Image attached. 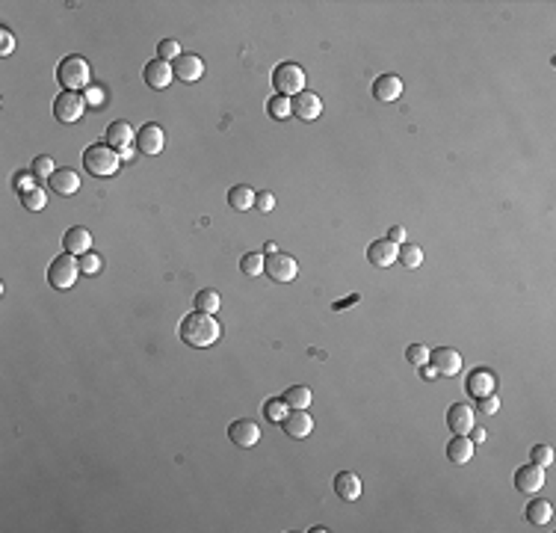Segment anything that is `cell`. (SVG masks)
Here are the masks:
<instances>
[{
    "label": "cell",
    "mask_w": 556,
    "mask_h": 533,
    "mask_svg": "<svg viewBox=\"0 0 556 533\" xmlns=\"http://www.w3.org/2000/svg\"><path fill=\"white\" fill-rule=\"evenodd\" d=\"M178 335H181L183 344L205 349V347H213L219 341V335H222V326H219V320L213 318V314L193 311V314H187V318L181 320Z\"/></svg>",
    "instance_id": "1"
},
{
    "label": "cell",
    "mask_w": 556,
    "mask_h": 533,
    "mask_svg": "<svg viewBox=\"0 0 556 533\" xmlns=\"http://www.w3.org/2000/svg\"><path fill=\"white\" fill-rule=\"evenodd\" d=\"M119 152L110 148L107 142H92L86 152H83V166H86V172L95 175V178H107V175H115L119 172Z\"/></svg>",
    "instance_id": "2"
},
{
    "label": "cell",
    "mask_w": 556,
    "mask_h": 533,
    "mask_svg": "<svg viewBox=\"0 0 556 533\" xmlns=\"http://www.w3.org/2000/svg\"><path fill=\"white\" fill-rule=\"evenodd\" d=\"M57 80L62 83L65 92L89 89V86H92V69H89V62L83 60V57L72 54V57H65V60L57 65Z\"/></svg>",
    "instance_id": "3"
},
{
    "label": "cell",
    "mask_w": 556,
    "mask_h": 533,
    "mask_svg": "<svg viewBox=\"0 0 556 533\" xmlns=\"http://www.w3.org/2000/svg\"><path fill=\"white\" fill-rule=\"evenodd\" d=\"M77 276H80V261L72 252L57 255L54 261H50V266H47V281H50V288H54V291L74 288Z\"/></svg>",
    "instance_id": "4"
},
{
    "label": "cell",
    "mask_w": 556,
    "mask_h": 533,
    "mask_svg": "<svg viewBox=\"0 0 556 533\" xmlns=\"http://www.w3.org/2000/svg\"><path fill=\"white\" fill-rule=\"evenodd\" d=\"M273 86H276V95H299V92H305V72H302V65L281 62L278 69L273 72Z\"/></svg>",
    "instance_id": "5"
},
{
    "label": "cell",
    "mask_w": 556,
    "mask_h": 533,
    "mask_svg": "<svg viewBox=\"0 0 556 533\" xmlns=\"http://www.w3.org/2000/svg\"><path fill=\"white\" fill-rule=\"evenodd\" d=\"M263 273L273 279V281H278V285H288V281L296 279L299 264H296V258L284 255V252H273V255L263 258Z\"/></svg>",
    "instance_id": "6"
},
{
    "label": "cell",
    "mask_w": 556,
    "mask_h": 533,
    "mask_svg": "<svg viewBox=\"0 0 556 533\" xmlns=\"http://www.w3.org/2000/svg\"><path fill=\"white\" fill-rule=\"evenodd\" d=\"M83 110H86V98H83L80 92H65L62 89V95L54 101V116H57V122H62V125L80 122Z\"/></svg>",
    "instance_id": "7"
},
{
    "label": "cell",
    "mask_w": 556,
    "mask_h": 533,
    "mask_svg": "<svg viewBox=\"0 0 556 533\" xmlns=\"http://www.w3.org/2000/svg\"><path fill=\"white\" fill-rule=\"evenodd\" d=\"M429 364L441 374V376H456L462 371V353L453 347H438L429 353Z\"/></svg>",
    "instance_id": "8"
},
{
    "label": "cell",
    "mask_w": 556,
    "mask_h": 533,
    "mask_svg": "<svg viewBox=\"0 0 556 533\" xmlns=\"http://www.w3.org/2000/svg\"><path fill=\"white\" fill-rule=\"evenodd\" d=\"M542 486H545V469H542V465L530 462V465H521V469L515 471V489L518 492L535 495Z\"/></svg>",
    "instance_id": "9"
},
{
    "label": "cell",
    "mask_w": 556,
    "mask_h": 533,
    "mask_svg": "<svg viewBox=\"0 0 556 533\" xmlns=\"http://www.w3.org/2000/svg\"><path fill=\"white\" fill-rule=\"evenodd\" d=\"M142 77H145V83H148L151 89H166V86H169V83L175 80V72H172V65L166 62V60L154 57L151 62H145Z\"/></svg>",
    "instance_id": "10"
},
{
    "label": "cell",
    "mask_w": 556,
    "mask_h": 533,
    "mask_svg": "<svg viewBox=\"0 0 556 533\" xmlns=\"http://www.w3.org/2000/svg\"><path fill=\"white\" fill-rule=\"evenodd\" d=\"M163 145H166V133H163L160 125L148 122V125H142L137 130V148H140L142 155H160Z\"/></svg>",
    "instance_id": "11"
},
{
    "label": "cell",
    "mask_w": 556,
    "mask_h": 533,
    "mask_svg": "<svg viewBox=\"0 0 556 533\" xmlns=\"http://www.w3.org/2000/svg\"><path fill=\"white\" fill-rule=\"evenodd\" d=\"M290 104H293V116L302 122H314L323 113V101H319L317 92H299L290 98Z\"/></svg>",
    "instance_id": "12"
},
{
    "label": "cell",
    "mask_w": 556,
    "mask_h": 533,
    "mask_svg": "<svg viewBox=\"0 0 556 533\" xmlns=\"http://www.w3.org/2000/svg\"><path fill=\"white\" fill-rule=\"evenodd\" d=\"M228 439L237 447H255L261 442V427L251 418H240V421H234L228 427Z\"/></svg>",
    "instance_id": "13"
},
{
    "label": "cell",
    "mask_w": 556,
    "mask_h": 533,
    "mask_svg": "<svg viewBox=\"0 0 556 533\" xmlns=\"http://www.w3.org/2000/svg\"><path fill=\"white\" fill-rule=\"evenodd\" d=\"M281 427L290 439H308L314 432V418L308 415V409H290L288 418L281 421Z\"/></svg>",
    "instance_id": "14"
},
{
    "label": "cell",
    "mask_w": 556,
    "mask_h": 533,
    "mask_svg": "<svg viewBox=\"0 0 556 533\" xmlns=\"http://www.w3.org/2000/svg\"><path fill=\"white\" fill-rule=\"evenodd\" d=\"M172 72L183 83H195L201 74H205V62H201V57H195V54H181L172 62Z\"/></svg>",
    "instance_id": "15"
},
{
    "label": "cell",
    "mask_w": 556,
    "mask_h": 533,
    "mask_svg": "<svg viewBox=\"0 0 556 533\" xmlns=\"http://www.w3.org/2000/svg\"><path fill=\"white\" fill-rule=\"evenodd\" d=\"M447 427L456 432V436H467V432L474 430V409H470L467 403L450 406V412H447Z\"/></svg>",
    "instance_id": "16"
},
{
    "label": "cell",
    "mask_w": 556,
    "mask_h": 533,
    "mask_svg": "<svg viewBox=\"0 0 556 533\" xmlns=\"http://www.w3.org/2000/svg\"><path fill=\"white\" fill-rule=\"evenodd\" d=\"M62 249H65V252H72V255H86L89 249H92V235H89V228H83V225L69 228V231L62 235Z\"/></svg>",
    "instance_id": "17"
},
{
    "label": "cell",
    "mask_w": 556,
    "mask_h": 533,
    "mask_svg": "<svg viewBox=\"0 0 556 533\" xmlns=\"http://www.w3.org/2000/svg\"><path fill=\"white\" fill-rule=\"evenodd\" d=\"M399 95H402V80L397 74H382V77L373 80V98H376V101L391 104V101H397Z\"/></svg>",
    "instance_id": "18"
},
{
    "label": "cell",
    "mask_w": 556,
    "mask_h": 533,
    "mask_svg": "<svg viewBox=\"0 0 556 533\" xmlns=\"http://www.w3.org/2000/svg\"><path fill=\"white\" fill-rule=\"evenodd\" d=\"M397 243H391V240H373L367 246V261L373 264V266H391V264H397Z\"/></svg>",
    "instance_id": "19"
},
{
    "label": "cell",
    "mask_w": 556,
    "mask_h": 533,
    "mask_svg": "<svg viewBox=\"0 0 556 533\" xmlns=\"http://www.w3.org/2000/svg\"><path fill=\"white\" fill-rule=\"evenodd\" d=\"M50 190H54L57 196H74L80 190V175L74 169H57L54 175H50Z\"/></svg>",
    "instance_id": "20"
},
{
    "label": "cell",
    "mask_w": 556,
    "mask_h": 533,
    "mask_svg": "<svg viewBox=\"0 0 556 533\" xmlns=\"http://www.w3.org/2000/svg\"><path fill=\"white\" fill-rule=\"evenodd\" d=\"M334 492H338L341 501H358V498H361V480H358V474L341 471L338 477H334Z\"/></svg>",
    "instance_id": "21"
},
{
    "label": "cell",
    "mask_w": 556,
    "mask_h": 533,
    "mask_svg": "<svg viewBox=\"0 0 556 533\" xmlns=\"http://www.w3.org/2000/svg\"><path fill=\"white\" fill-rule=\"evenodd\" d=\"M133 140H137V133H133V128L127 122H122V119L113 122L107 128V145L115 148V152H125V148H130Z\"/></svg>",
    "instance_id": "22"
},
{
    "label": "cell",
    "mask_w": 556,
    "mask_h": 533,
    "mask_svg": "<svg viewBox=\"0 0 556 533\" xmlns=\"http://www.w3.org/2000/svg\"><path fill=\"white\" fill-rule=\"evenodd\" d=\"M465 388H467L470 394H477V397H485V394H492V391L497 388V379H494L492 371H474V374L467 376Z\"/></svg>",
    "instance_id": "23"
},
{
    "label": "cell",
    "mask_w": 556,
    "mask_h": 533,
    "mask_svg": "<svg viewBox=\"0 0 556 533\" xmlns=\"http://www.w3.org/2000/svg\"><path fill=\"white\" fill-rule=\"evenodd\" d=\"M447 456H450V462H456V465L470 462V456H474V442H470L467 436L450 439V444H447Z\"/></svg>",
    "instance_id": "24"
},
{
    "label": "cell",
    "mask_w": 556,
    "mask_h": 533,
    "mask_svg": "<svg viewBox=\"0 0 556 533\" xmlns=\"http://www.w3.org/2000/svg\"><path fill=\"white\" fill-rule=\"evenodd\" d=\"M527 522L535 524V527H545L553 522V507L550 501H542V498H535V501L527 504Z\"/></svg>",
    "instance_id": "25"
},
{
    "label": "cell",
    "mask_w": 556,
    "mask_h": 533,
    "mask_svg": "<svg viewBox=\"0 0 556 533\" xmlns=\"http://www.w3.org/2000/svg\"><path fill=\"white\" fill-rule=\"evenodd\" d=\"M255 190H251V187H231L228 190V205L234 208V211H249V208H255Z\"/></svg>",
    "instance_id": "26"
},
{
    "label": "cell",
    "mask_w": 556,
    "mask_h": 533,
    "mask_svg": "<svg viewBox=\"0 0 556 533\" xmlns=\"http://www.w3.org/2000/svg\"><path fill=\"white\" fill-rule=\"evenodd\" d=\"M284 403L290 409H308L311 406V388L308 386H290L284 391Z\"/></svg>",
    "instance_id": "27"
},
{
    "label": "cell",
    "mask_w": 556,
    "mask_h": 533,
    "mask_svg": "<svg viewBox=\"0 0 556 533\" xmlns=\"http://www.w3.org/2000/svg\"><path fill=\"white\" fill-rule=\"evenodd\" d=\"M397 258H399L402 266H409V270H417V266L424 264V249L414 246V243H402L399 252H397Z\"/></svg>",
    "instance_id": "28"
},
{
    "label": "cell",
    "mask_w": 556,
    "mask_h": 533,
    "mask_svg": "<svg viewBox=\"0 0 556 533\" xmlns=\"http://www.w3.org/2000/svg\"><path fill=\"white\" fill-rule=\"evenodd\" d=\"M266 113L269 116H273V119H288V116L293 113V104H290V98L288 95H273V98H269V101H266Z\"/></svg>",
    "instance_id": "29"
},
{
    "label": "cell",
    "mask_w": 556,
    "mask_h": 533,
    "mask_svg": "<svg viewBox=\"0 0 556 533\" xmlns=\"http://www.w3.org/2000/svg\"><path fill=\"white\" fill-rule=\"evenodd\" d=\"M219 305H222V299H219V293L216 291H198L195 293V311H205V314H216L219 311Z\"/></svg>",
    "instance_id": "30"
},
{
    "label": "cell",
    "mask_w": 556,
    "mask_h": 533,
    "mask_svg": "<svg viewBox=\"0 0 556 533\" xmlns=\"http://www.w3.org/2000/svg\"><path fill=\"white\" fill-rule=\"evenodd\" d=\"M288 403H284V397H273V400H266V406H263V415H266V421H273V424H281L284 418H288Z\"/></svg>",
    "instance_id": "31"
},
{
    "label": "cell",
    "mask_w": 556,
    "mask_h": 533,
    "mask_svg": "<svg viewBox=\"0 0 556 533\" xmlns=\"http://www.w3.org/2000/svg\"><path fill=\"white\" fill-rule=\"evenodd\" d=\"M21 205H24L27 211H42V208L47 205V196H45V190H39V187H33V190H27V193H21Z\"/></svg>",
    "instance_id": "32"
},
{
    "label": "cell",
    "mask_w": 556,
    "mask_h": 533,
    "mask_svg": "<svg viewBox=\"0 0 556 533\" xmlns=\"http://www.w3.org/2000/svg\"><path fill=\"white\" fill-rule=\"evenodd\" d=\"M240 270H243L246 276H261V273H263V255H261V252H249V255H243Z\"/></svg>",
    "instance_id": "33"
},
{
    "label": "cell",
    "mask_w": 556,
    "mask_h": 533,
    "mask_svg": "<svg viewBox=\"0 0 556 533\" xmlns=\"http://www.w3.org/2000/svg\"><path fill=\"white\" fill-rule=\"evenodd\" d=\"M101 266H104V261H101V255H95L92 249L86 255H80V273H86V276H98L101 273Z\"/></svg>",
    "instance_id": "34"
},
{
    "label": "cell",
    "mask_w": 556,
    "mask_h": 533,
    "mask_svg": "<svg viewBox=\"0 0 556 533\" xmlns=\"http://www.w3.org/2000/svg\"><path fill=\"white\" fill-rule=\"evenodd\" d=\"M181 54H183V51H181V45H178L175 39H163V42L157 45V57H160V60H166V62H169V60L175 62Z\"/></svg>",
    "instance_id": "35"
},
{
    "label": "cell",
    "mask_w": 556,
    "mask_h": 533,
    "mask_svg": "<svg viewBox=\"0 0 556 533\" xmlns=\"http://www.w3.org/2000/svg\"><path fill=\"white\" fill-rule=\"evenodd\" d=\"M30 172L33 175H36V178H50V175H54L57 172V166H54V160H50L47 155H42V157H36V160H33V166H30Z\"/></svg>",
    "instance_id": "36"
},
{
    "label": "cell",
    "mask_w": 556,
    "mask_h": 533,
    "mask_svg": "<svg viewBox=\"0 0 556 533\" xmlns=\"http://www.w3.org/2000/svg\"><path fill=\"white\" fill-rule=\"evenodd\" d=\"M530 459L535 465H542V469H548V465L553 462V447L550 444H535L533 451H530Z\"/></svg>",
    "instance_id": "37"
},
{
    "label": "cell",
    "mask_w": 556,
    "mask_h": 533,
    "mask_svg": "<svg viewBox=\"0 0 556 533\" xmlns=\"http://www.w3.org/2000/svg\"><path fill=\"white\" fill-rule=\"evenodd\" d=\"M406 359L414 364V368H420V364H429V349L424 344H412L406 349Z\"/></svg>",
    "instance_id": "38"
},
{
    "label": "cell",
    "mask_w": 556,
    "mask_h": 533,
    "mask_svg": "<svg viewBox=\"0 0 556 533\" xmlns=\"http://www.w3.org/2000/svg\"><path fill=\"white\" fill-rule=\"evenodd\" d=\"M255 208H258L261 213H269V211H273V208H276V196H273V193H269V190H263V193H258V196H255Z\"/></svg>",
    "instance_id": "39"
},
{
    "label": "cell",
    "mask_w": 556,
    "mask_h": 533,
    "mask_svg": "<svg viewBox=\"0 0 556 533\" xmlns=\"http://www.w3.org/2000/svg\"><path fill=\"white\" fill-rule=\"evenodd\" d=\"M83 98H86V104H89V107H95V110L104 107V89H101V86H89Z\"/></svg>",
    "instance_id": "40"
},
{
    "label": "cell",
    "mask_w": 556,
    "mask_h": 533,
    "mask_svg": "<svg viewBox=\"0 0 556 533\" xmlns=\"http://www.w3.org/2000/svg\"><path fill=\"white\" fill-rule=\"evenodd\" d=\"M480 409H482L485 415H494V412L500 409V400H497V394L492 391V394H485V397H480Z\"/></svg>",
    "instance_id": "41"
},
{
    "label": "cell",
    "mask_w": 556,
    "mask_h": 533,
    "mask_svg": "<svg viewBox=\"0 0 556 533\" xmlns=\"http://www.w3.org/2000/svg\"><path fill=\"white\" fill-rule=\"evenodd\" d=\"M12 47H15V39H12V33L4 27V30H0V57H9Z\"/></svg>",
    "instance_id": "42"
},
{
    "label": "cell",
    "mask_w": 556,
    "mask_h": 533,
    "mask_svg": "<svg viewBox=\"0 0 556 533\" xmlns=\"http://www.w3.org/2000/svg\"><path fill=\"white\" fill-rule=\"evenodd\" d=\"M33 178H36V175H18V178H15V190H21V193H27V190H33Z\"/></svg>",
    "instance_id": "43"
},
{
    "label": "cell",
    "mask_w": 556,
    "mask_h": 533,
    "mask_svg": "<svg viewBox=\"0 0 556 533\" xmlns=\"http://www.w3.org/2000/svg\"><path fill=\"white\" fill-rule=\"evenodd\" d=\"M387 240H391V243H406V228L394 225L391 231H387Z\"/></svg>",
    "instance_id": "44"
},
{
    "label": "cell",
    "mask_w": 556,
    "mask_h": 533,
    "mask_svg": "<svg viewBox=\"0 0 556 533\" xmlns=\"http://www.w3.org/2000/svg\"><path fill=\"white\" fill-rule=\"evenodd\" d=\"M420 374H424L426 379H432V376H438V371L432 368V364H420Z\"/></svg>",
    "instance_id": "45"
},
{
    "label": "cell",
    "mask_w": 556,
    "mask_h": 533,
    "mask_svg": "<svg viewBox=\"0 0 556 533\" xmlns=\"http://www.w3.org/2000/svg\"><path fill=\"white\" fill-rule=\"evenodd\" d=\"M470 432H474V436H470V442H485V430H480V427H474V430H470Z\"/></svg>",
    "instance_id": "46"
},
{
    "label": "cell",
    "mask_w": 556,
    "mask_h": 533,
    "mask_svg": "<svg viewBox=\"0 0 556 533\" xmlns=\"http://www.w3.org/2000/svg\"><path fill=\"white\" fill-rule=\"evenodd\" d=\"M119 157H122V160H130V157H133V152H130V148H125V152H119Z\"/></svg>",
    "instance_id": "47"
}]
</instances>
